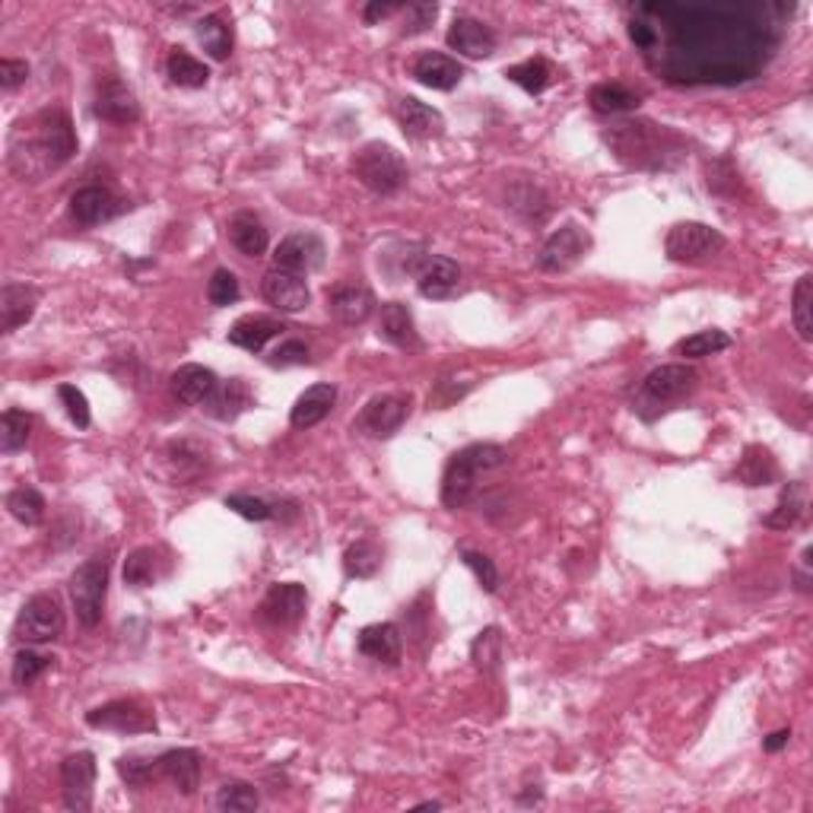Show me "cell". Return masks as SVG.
Instances as JSON below:
<instances>
[{
    "label": "cell",
    "instance_id": "cell-56",
    "mask_svg": "<svg viewBox=\"0 0 813 813\" xmlns=\"http://www.w3.org/2000/svg\"><path fill=\"white\" fill-rule=\"evenodd\" d=\"M29 79V64L26 61H17V57H3L0 61V86L3 89H17Z\"/></svg>",
    "mask_w": 813,
    "mask_h": 813
},
{
    "label": "cell",
    "instance_id": "cell-59",
    "mask_svg": "<svg viewBox=\"0 0 813 813\" xmlns=\"http://www.w3.org/2000/svg\"><path fill=\"white\" fill-rule=\"evenodd\" d=\"M394 3H368L366 10H363V17H366V23H378V20H385V17H392Z\"/></svg>",
    "mask_w": 813,
    "mask_h": 813
},
{
    "label": "cell",
    "instance_id": "cell-46",
    "mask_svg": "<svg viewBox=\"0 0 813 813\" xmlns=\"http://www.w3.org/2000/svg\"><path fill=\"white\" fill-rule=\"evenodd\" d=\"M261 794L252 782H226L216 791V811L223 813H252L258 811Z\"/></svg>",
    "mask_w": 813,
    "mask_h": 813
},
{
    "label": "cell",
    "instance_id": "cell-26",
    "mask_svg": "<svg viewBox=\"0 0 813 813\" xmlns=\"http://www.w3.org/2000/svg\"><path fill=\"white\" fill-rule=\"evenodd\" d=\"M378 338L388 341L397 350H420L422 341L417 334V321L410 315V309L404 302H385L382 315H378Z\"/></svg>",
    "mask_w": 813,
    "mask_h": 813
},
{
    "label": "cell",
    "instance_id": "cell-32",
    "mask_svg": "<svg viewBox=\"0 0 813 813\" xmlns=\"http://www.w3.org/2000/svg\"><path fill=\"white\" fill-rule=\"evenodd\" d=\"M737 483L744 486H769L779 480V461L772 458V451L762 446H747L744 448V458L737 461L735 468Z\"/></svg>",
    "mask_w": 813,
    "mask_h": 813
},
{
    "label": "cell",
    "instance_id": "cell-28",
    "mask_svg": "<svg viewBox=\"0 0 813 813\" xmlns=\"http://www.w3.org/2000/svg\"><path fill=\"white\" fill-rule=\"evenodd\" d=\"M255 404V394L248 388V382L245 378H229V382H220L213 394L204 400V407H207V414H211L213 420L220 422H233L238 420L248 407Z\"/></svg>",
    "mask_w": 813,
    "mask_h": 813
},
{
    "label": "cell",
    "instance_id": "cell-21",
    "mask_svg": "<svg viewBox=\"0 0 813 813\" xmlns=\"http://www.w3.org/2000/svg\"><path fill=\"white\" fill-rule=\"evenodd\" d=\"M448 49L464 57H490L496 52V32L486 26L483 20H473V17H458L451 29H448Z\"/></svg>",
    "mask_w": 813,
    "mask_h": 813
},
{
    "label": "cell",
    "instance_id": "cell-34",
    "mask_svg": "<svg viewBox=\"0 0 813 813\" xmlns=\"http://www.w3.org/2000/svg\"><path fill=\"white\" fill-rule=\"evenodd\" d=\"M280 331H284V328H280L274 318L245 315L238 318L236 324L229 328V343H236V346L248 350V353H261L264 346H267V341H274Z\"/></svg>",
    "mask_w": 813,
    "mask_h": 813
},
{
    "label": "cell",
    "instance_id": "cell-23",
    "mask_svg": "<svg viewBox=\"0 0 813 813\" xmlns=\"http://www.w3.org/2000/svg\"><path fill=\"white\" fill-rule=\"evenodd\" d=\"M410 74L417 83L422 86H429V89H454L461 77H464V67L454 61V57H448L442 52H420L414 57V64H410Z\"/></svg>",
    "mask_w": 813,
    "mask_h": 813
},
{
    "label": "cell",
    "instance_id": "cell-24",
    "mask_svg": "<svg viewBox=\"0 0 813 813\" xmlns=\"http://www.w3.org/2000/svg\"><path fill=\"white\" fill-rule=\"evenodd\" d=\"M334 404H338V388L331 382H318V385L306 388V392L296 397V404L289 410V422L296 429H312L321 420H328V414L334 410Z\"/></svg>",
    "mask_w": 813,
    "mask_h": 813
},
{
    "label": "cell",
    "instance_id": "cell-51",
    "mask_svg": "<svg viewBox=\"0 0 813 813\" xmlns=\"http://www.w3.org/2000/svg\"><path fill=\"white\" fill-rule=\"evenodd\" d=\"M54 657H45L39 655V652H32V649H23V652H17L13 657V683L17 686H29V683H35L42 674H45V667L52 664Z\"/></svg>",
    "mask_w": 813,
    "mask_h": 813
},
{
    "label": "cell",
    "instance_id": "cell-8",
    "mask_svg": "<svg viewBox=\"0 0 813 813\" xmlns=\"http://www.w3.org/2000/svg\"><path fill=\"white\" fill-rule=\"evenodd\" d=\"M64 632V610L57 595H32L20 617H17V627H13V639L23 642V645H49L54 639H61Z\"/></svg>",
    "mask_w": 813,
    "mask_h": 813
},
{
    "label": "cell",
    "instance_id": "cell-60",
    "mask_svg": "<svg viewBox=\"0 0 813 813\" xmlns=\"http://www.w3.org/2000/svg\"><path fill=\"white\" fill-rule=\"evenodd\" d=\"M788 740H791V731L782 728V731H775V735H769L762 740V750H766V753H779L782 747H788Z\"/></svg>",
    "mask_w": 813,
    "mask_h": 813
},
{
    "label": "cell",
    "instance_id": "cell-10",
    "mask_svg": "<svg viewBox=\"0 0 813 813\" xmlns=\"http://www.w3.org/2000/svg\"><path fill=\"white\" fill-rule=\"evenodd\" d=\"M404 270L417 280V289L426 299H448L461 287V267L446 255H429V252H407Z\"/></svg>",
    "mask_w": 813,
    "mask_h": 813
},
{
    "label": "cell",
    "instance_id": "cell-3",
    "mask_svg": "<svg viewBox=\"0 0 813 813\" xmlns=\"http://www.w3.org/2000/svg\"><path fill=\"white\" fill-rule=\"evenodd\" d=\"M603 140L613 150V157L639 172H674L689 150V143L674 128L649 118L617 121L607 128Z\"/></svg>",
    "mask_w": 813,
    "mask_h": 813
},
{
    "label": "cell",
    "instance_id": "cell-54",
    "mask_svg": "<svg viewBox=\"0 0 813 813\" xmlns=\"http://www.w3.org/2000/svg\"><path fill=\"white\" fill-rule=\"evenodd\" d=\"M57 397H61V404H64V410H67L71 422H74L77 429H86V426H89V400H86V394L79 392L77 385H61V388H57Z\"/></svg>",
    "mask_w": 813,
    "mask_h": 813
},
{
    "label": "cell",
    "instance_id": "cell-18",
    "mask_svg": "<svg viewBox=\"0 0 813 813\" xmlns=\"http://www.w3.org/2000/svg\"><path fill=\"white\" fill-rule=\"evenodd\" d=\"M261 296L267 299V306H274L284 315H296L312 302V292L306 287V280L299 274L280 270V267L267 270L261 277Z\"/></svg>",
    "mask_w": 813,
    "mask_h": 813
},
{
    "label": "cell",
    "instance_id": "cell-49",
    "mask_svg": "<svg viewBox=\"0 0 813 813\" xmlns=\"http://www.w3.org/2000/svg\"><path fill=\"white\" fill-rule=\"evenodd\" d=\"M118 775L128 782L131 788H147L150 782L162 779V769L157 760H143V757H121L118 760Z\"/></svg>",
    "mask_w": 813,
    "mask_h": 813
},
{
    "label": "cell",
    "instance_id": "cell-45",
    "mask_svg": "<svg viewBox=\"0 0 813 813\" xmlns=\"http://www.w3.org/2000/svg\"><path fill=\"white\" fill-rule=\"evenodd\" d=\"M29 432H32V417L20 407L3 410L0 417V451L3 454H17L20 448H26Z\"/></svg>",
    "mask_w": 813,
    "mask_h": 813
},
{
    "label": "cell",
    "instance_id": "cell-48",
    "mask_svg": "<svg viewBox=\"0 0 813 813\" xmlns=\"http://www.w3.org/2000/svg\"><path fill=\"white\" fill-rule=\"evenodd\" d=\"M473 385V375L471 372H451V375H442L439 382H436V388L429 392V407H439V410H446L451 407L454 400H461L464 394L471 392Z\"/></svg>",
    "mask_w": 813,
    "mask_h": 813
},
{
    "label": "cell",
    "instance_id": "cell-20",
    "mask_svg": "<svg viewBox=\"0 0 813 813\" xmlns=\"http://www.w3.org/2000/svg\"><path fill=\"white\" fill-rule=\"evenodd\" d=\"M328 312L346 328H360L375 315V296L360 284H338L328 292Z\"/></svg>",
    "mask_w": 813,
    "mask_h": 813
},
{
    "label": "cell",
    "instance_id": "cell-36",
    "mask_svg": "<svg viewBox=\"0 0 813 813\" xmlns=\"http://www.w3.org/2000/svg\"><path fill=\"white\" fill-rule=\"evenodd\" d=\"M804 483L801 480H794V483H788L785 490H782V496L775 502V509L762 518V525L772 527V531H788V527H794L801 522V515H804Z\"/></svg>",
    "mask_w": 813,
    "mask_h": 813
},
{
    "label": "cell",
    "instance_id": "cell-22",
    "mask_svg": "<svg viewBox=\"0 0 813 813\" xmlns=\"http://www.w3.org/2000/svg\"><path fill=\"white\" fill-rule=\"evenodd\" d=\"M397 125L410 140H432L446 131V118L442 111L420 103L417 96H404L397 103Z\"/></svg>",
    "mask_w": 813,
    "mask_h": 813
},
{
    "label": "cell",
    "instance_id": "cell-14",
    "mask_svg": "<svg viewBox=\"0 0 813 813\" xmlns=\"http://www.w3.org/2000/svg\"><path fill=\"white\" fill-rule=\"evenodd\" d=\"M93 111L108 125H133L140 121V103L133 89L115 74L96 79V96H93Z\"/></svg>",
    "mask_w": 813,
    "mask_h": 813
},
{
    "label": "cell",
    "instance_id": "cell-2",
    "mask_svg": "<svg viewBox=\"0 0 813 813\" xmlns=\"http://www.w3.org/2000/svg\"><path fill=\"white\" fill-rule=\"evenodd\" d=\"M77 153V133L74 121L64 108H45L29 121V133L23 125L10 133V169L23 182H42L57 165Z\"/></svg>",
    "mask_w": 813,
    "mask_h": 813
},
{
    "label": "cell",
    "instance_id": "cell-9",
    "mask_svg": "<svg viewBox=\"0 0 813 813\" xmlns=\"http://www.w3.org/2000/svg\"><path fill=\"white\" fill-rule=\"evenodd\" d=\"M725 248V236L718 229H712L708 223H674L664 238V255L674 264H703L715 258Z\"/></svg>",
    "mask_w": 813,
    "mask_h": 813
},
{
    "label": "cell",
    "instance_id": "cell-7",
    "mask_svg": "<svg viewBox=\"0 0 813 813\" xmlns=\"http://www.w3.org/2000/svg\"><path fill=\"white\" fill-rule=\"evenodd\" d=\"M71 603L77 610V620L93 630L103 623V613H106V598H108V559L106 556H93L86 563H79L71 576Z\"/></svg>",
    "mask_w": 813,
    "mask_h": 813
},
{
    "label": "cell",
    "instance_id": "cell-31",
    "mask_svg": "<svg viewBox=\"0 0 813 813\" xmlns=\"http://www.w3.org/2000/svg\"><path fill=\"white\" fill-rule=\"evenodd\" d=\"M356 649H360V655L372 657L378 664H397L404 655V635L394 623H372L360 632Z\"/></svg>",
    "mask_w": 813,
    "mask_h": 813
},
{
    "label": "cell",
    "instance_id": "cell-12",
    "mask_svg": "<svg viewBox=\"0 0 813 813\" xmlns=\"http://www.w3.org/2000/svg\"><path fill=\"white\" fill-rule=\"evenodd\" d=\"M86 725L103 728V731H118V735H150L157 731V715L133 699H115V703L86 712Z\"/></svg>",
    "mask_w": 813,
    "mask_h": 813
},
{
    "label": "cell",
    "instance_id": "cell-47",
    "mask_svg": "<svg viewBox=\"0 0 813 813\" xmlns=\"http://www.w3.org/2000/svg\"><path fill=\"white\" fill-rule=\"evenodd\" d=\"M471 661L477 671L496 674L499 664H502V632H499V627H486V630L473 639Z\"/></svg>",
    "mask_w": 813,
    "mask_h": 813
},
{
    "label": "cell",
    "instance_id": "cell-58",
    "mask_svg": "<svg viewBox=\"0 0 813 813\" xmlns=\"http://www.w3.org/2000/svg\"><path fill=\"white\" fill-rule=\"evenodd\" d=\"M794 581H798V591H811V547L801 553V566H798V573H794Z\"/></svg>",
    "mask_w": 813,
    "mask_h": 813
},
{
    "label": "cell",
    "instance_id": "cell-11",
    "mask_svg": "<svg viewBox=\"0 0 813 813\" xmlns=\"http://www.w3.org/2000/svg\"><path fill=\"white\" fill-rule=\"evenodd\" d=\"M588 252H591V236H588V229L578 226V223H566V226H559V229L541 245V252H537V267L547 270V274H566V270H573Z\"/></svg>",
    "mask_w": 813,
    "mask_h": 813
},
{
    "label": "cell",
    "instance_id": "cell-27",
    "mask_svg": "<svg viewBox=\"0 0 813 813\" xmlns=\"http://www.w3.org/2000/svg\"><path fill=\"white\" fill-rule=\"evenodd\" d=\"M220 382L213 375V368L197 366V363H188V366H179L169 378V388H172V397L184 404V407H197L204 404L213 394Z\"/></svg>",
    "mask_w": 813,
    "mask_h": 813
},
{
    "label": "cell",
    "instance_id": "cell-4",
    "mask_svg": "<svg viewBox=\"0 0 813 813\" xmlns=\"http://www.w3.org/2000/svg\"><path fill=\"white\" fill-rule=\"evenodd\" d=\"M505 464H509L505 448L493 446V442H473V446L461 448L458 454H451L446 477H442V502H446V509H464L477 496L480 480L486 473L505 468Z\"/></svg>",
    "mask_w": 813,
    "mask_h": 813
},
{
    "label": "cell",
    "instance_id": "cell-33",
    "mask_svg": "<svg viewBox=\"0 0 813 813\" xmlns=\"http://www.w3.org/2000/svg\"><path fill=\"white\" fill-rule=\"evenodd\" d=\"M229 242L236 245L245 258H261L264 252H267L270 236H267L264 223L255 216V213L242 211L229 220Z\"/></svg>",
    "mask_w": 813,
    "mask_h": 813
},
{
    "label": "cell",
    "instance_id": "cell-38",
    "mask_svg": "<svg viewBox=\"0 0 813 813\" xmlns=\"http://www.w3.org/2000/svg\"><path fill=\"white\" fill-rule=\"evenodd\" d=\"M505 79H512L515 86H522L525 93L537 96L550 86L553 79V67L547 57H527L522 64H512L505 67Z\"/></svg>",
    "mask_w": 813,
    "mask_h": 813
},
{
    "label": "cell",
    "instance_id": "cell-25",
    "mask_svg": "<svg viewBox=\"0 0 813 813\" xmlns=\"http://www.w3.org/2000/svg\"><path fill=\"white\" fill-rule=\"evenodd\" d=\"M201 753L191 750V747H179V750H165L159 757V769H162V779L172 782L175 791H182L184 798H191L197 788H201Z\"/></svg>",
    "mask_w": 813,
    "mask_h": 813
},
{
    "label": "cell",
    "instance_id": "cell-50",
    "mask_svg": "<svg viewBox=\"0 0 813 813\" xmlns=\"http://www.w3.org/2000/svg\"><path fill=\"white\" fill-rule=\"evenodd\" d=\"M238 296H242V287H238L236 274H233V270H226V267L213 270L211 284H207V299H211V306H216V309H226V306L238 302Z\"/></svg>",
    "mask_w": 813,
    "mask_h": 813
},
{
    "label": "cell",
    "instance_id": "cell-29",
    "mask_svg": "<svg viewBox=\"0 0 813 813\" xmlns=\"http://www.w3.org/2000/svg\"><path fill=\"white\" fill-rule=\"evenodd\" d=\"M505 211L522 216L531 226H541L550 216V194L537 182H512L505 188Z\"/></svg>",
    "mask_w": 813,
    "mask_h": 813
},
{
    "label": "cell",
    "instance_id": "cell-42",
    "mask_svg": "<svg viewBox=\"0 0 813 813\" xmlns=\"http://www.w3.org/2000/svg\"><path fill=\"white\" fill-rule=\"evenodd\" d=\"M7 509H10V515H13L17 522H23L26 527H35L45 522L49 502H45V496H42L39 490L20 486V490H13V493L7 496Z\"/></svg>",
    "mask_w": 813,
    "mask_h": 813
},
{
    "label": "cell",
    "instance_id": "cell-35",
    "mask_svg": "<svg viewBox=\"0 0 813 813\" xmlns=\"http://www.w3.org/2000/svg\"><path fill=\"white\" fill-rule=\"evenodd\" d=\"M165 74L175 86H184V89H201L207 86L211 79V71L204 61H197L194 54H188L184 49H172L169 57H165Z\"/></svg>",
    "mask_w": 813,
    "mask_h": 813
},
{
    "label": "cell",
    "instance_id": "cell-17",
    "mask_svg": "<svg viewBox=\"0 0 813 813\" xmlns=\"http://www.w3.org/2000/svg\"><path fill=\"white\" fill-rule=\"evenodd\" d=\"M324 255H328V248H324L318 233H289L274 252V267L306 277L324 264Z\"/></svg>",
    "mask_w": 813,
    "mask_h": 813
},
{
    "label": "cell",
    "instance_id": "cell-53",
    "mask_svg": "<svg viewBox=\"0 0 813 813\" xmlns=\"http://www.w3.org/2000/svg\"><path fill=\"white\" fill-rule=\"evenodd\" d=\"M226 509H233L236 515L248 518V522H267V518H274V505L258 496H248V493L226 496Z\"/></svg>",
    "mask_w": 813,
    "mask_h": 813
},
{
    "label": "cell",
    "instance_id": "cell-30",
    "mask_svg": "<svg viewBox=\"0 0 813 813\" xmlns=\"http://www.w3.org/2000/svg\"><path fill=\"white\" fill-rule=\"evenodd\" d=\"M39 306V292L23 284H7L0 289V331L13 334L17 328H23L26 321L35 315Z\"/></svg>",
    "mask_w": 813,
    "mask_h": 813
},
{
    "label": "cell",
    "instance_id": "cell-37",
    "mask_svg": "<svg viewBox=\"0 0 813 813\" xmlns=\"http://www.w3.org/2000/svg\"><path fill=\"white\" fill-rule=\"evenodd\" d=\"M588 103H591V108H595L598 115H620V111L639 108L642 99H639L635 89L623 86V83H598V86H591Z\"/></svg>",
    "mask_w": 813,
    "mask_h": 813
},
{
    "label": "cell",
    "instance_id": "cell-16",
    "mask_svg": "<svg viewBox=\"0 0 813 813\" xmlns=\"http://www.w3.org/2000/svg\"><path fill=\"white\" fill-rule=\"evenodd\" d=\"M96 757L89 750L71 753L61 762V785H64V804L67 811L86 813L93 807V785H96Z\"/></svg>",
    "mask_w": 813,
    "mask_h": 813
},
{
    "label": "cell",
    "instance_id": "cell-44",
    "mask_svg": "<svg viewBox=\"0 0 813 813\" xmlns=\"http://www.w3.org/2000/svg\"><path fill=\"white\" fill-rule=\"evenodd\" d=\"M728 346H731V338H728L725 331L708 328V331H696V334L683 338V341L674 346V353H677V356H686V360H706V356H715V353H721V350H728Z\"/></svg>",
    "mask_w": 813,
    "mask_h": 813
},
{
    "label": "cell",
    "instance_id": "cell-39",
    "mask_svg": "<svg viewBox=\"0 0 813 813\" xmlns=\"http://www.w3.org/2000/svg\"><path fill=\"white\" fill-rule=\"evenodd\" d=\"M382 547L375 541H356L343 553V573L350 578H372L382 569Z\"/></svg>",
    "mask_w": 813,
    "mask_h": 813
},
{
    "label": "cell",
    "instance_id": "cell-6",
    "mask_svg": "<svg viewBox=\"0 0 813 813\" xmlns=\"http://www.w3.org/2000/svg\"><path fill=\"white\" fill-rule=\"evenodd\" d=\"M350 169L360 179V184L378 197H392L410 179L404 157L394 150L392 143H382V140H372L366 147H360Z\"/></svg>",
    "mask_w": 813,
    "mask_h": 813
},
{
    "label": "cell",
    "instance_id": "cell-19",
    "mask_svg": "<svg viewBox=\"0 0 813 813\" xmlns=\"http://www.w3.org/2000/svg\"><path fill=\"white\" fill-rule=\"evenodd\" d=\"M121 211H125V201L115 197L103 184H86V188L74 191V197H71V213H74L79 226H86V229L89 226H103L108 220H115Z\"/></svg>",
    "mask_w": 813,
    "mask_h": 813
},
{
    "label": "cell",
    "instance_id": "cell-52",
    "mask_svg": "<svg viewBox=\"0 0 813 813\" xmlns=\"http://www.w3.org/2000/svg\"><path fill=\"white\" fill-rule=\"evenodd\" d=\"M461 559H464V566L471 569L477 581H480V588L486 591V595H493L499 588V573H496V563L486 556V553L480 550H464L461 553Z\"/></svg>",
    "mask_w": 813,
    "mask_h": 813
},
{
    "label": "cell",
    "instance_id": "cell-13",
    "mask_svg": "<svg viewBox=\"0 0 813 813\" xmlns=\"http://www.w3.org/2000/svg\"><path fill=\"white\" fill-rule=\"evenodd\" d=\"M309 610V591L306 585L299 581H280V585H270V591L264 595L261 607H258V617H261L267 627H277V630H287L296 627Z\"/></svg>",
    "mask_w": 813,
    "mask_h": 813
},
{
    "label": "cell",
    "instance_id": "cell-57",
    "mask_svg": "<svg viewBox=\"0 0 813 813\" xmlns=\"http://www.w3.org/2000/svg\"><path fill=\"white\" fill-rule=\"evenodd\" d=\"M436 13H439L436 3H410V7H407V20H410V29H407V32H422V29L436 20Z\"/></svg>",
    "mask_w": 813,
    "mask_h": 813
},
{
    "label": "cell",
    "instance_id": "cell-40",
    "mask_svg": "<svg viewBox=\"0 0 813 813\" xmlns=\"http://www.w3.org/2000/svg\"><path fill=\"white\" fill-rule=\"evenodd\" d=\"M159 576H162V566H159V553L153 547H137L133 553H128V559H125V585L150 588V585H157Z\"/></svg>",
    "mask_w": 813,
    "mask_h": 813
},
{
    "label": "cell",
    "instance_id": "cell-41",
    "mask_svg": "<svg viewBox=\"0 0 813 813\" xmlns=\"http://www.w3.org/2000/svg\"><path fill=\"white\" fill-rule=\"evenodd\" d=\"M194 35L204 45V52L211 54L213 61H226L233 54V32L220 20V17H204L194 23Z\"/></svg>",
    "mask_w": 813,
    "mask_h": 813
},
{
    "label": "cell",
    "instance_id": "cell-55",
    "mask_svg": "<svg viewBox=\"0 0 813 813\" xmlns=\"http://www.w3.org/2000/svg\"><path fill=\"white\" fill-rule=\"evenodd\" d=\"M267 363L274 368L306 366V363H309V346L302 341H284L270 356H267Z\"/></svg>",
    "mask_w": 813,
    "mask_h": 813
},
{
    "label": "cell",
    "instance_id": "cell-15",
    "mask_svg": "<svg viewBox=\"0 0 813 813\" xmlns=\"http://www.w3.org/2000/svg\"><path fill=\"white\" fill-rule=\"evenodd\" d=\"M407 414H410V397H404V394H378L363 407V414H360V420L353 422V429L366 432L372 439H392L394 432L404 426Z\"/></svg>",
    "mask_w": 813,
    "mask_h": 813
},
{
    "label": "cell",
    "instance_id": "cell-43",
    "mask_svg": "<svg viewBox=\"0 0 813 813\" xmlns=\"http://www.w3.org/2000/svg\"><path fill=\"white\" fill-rule=\"evenodd\" d=\"M813 274H804L794 284V296H791V321L801 341H813Z\"/></svg>",
    "mask_w": 813,
    "mask_h": 813
},
{
    "label": "cell",
    "instance_id": "cell-5",
    "mask_svg": "<svg viewBox=\"0 0 813 813\" xmlns=\"http://www.w3.org/2000/svg\"><path fill=\"white\" fill-rule=\"evenodd\" d=\"M696 385H699V375H696V368L686 366V363L657 366L642 378L632 407H635V414H639L642 420L652 422L655 417H661V414H667L674 404L686 400L689 394L696 392Z\"/></svg>",
    "mask_w": 813,
    "mask_h": 813
},
{
    "label": "cell",
    "instance_id": "cell-1",
    "mask_svg": "<svg viewBox=\"0 0 813 813\" xmlns=\"http://www.w3.org/2000/svg\"><path fill=\"white\" fill-rule=\"evenodd\" d=\"M693 26H671L664 54L652 61L667 79L681 83H735L760 71L769 42L766 29L718 23V10H689Z\"/></svg>",
    "mask_w": 813,
    "mask_h": 813
}]
</instances>
